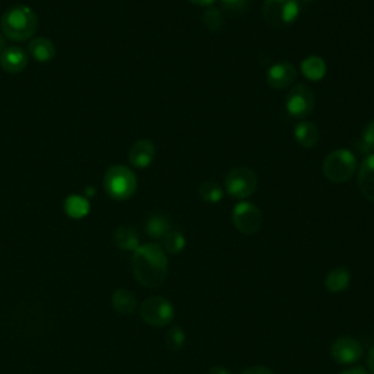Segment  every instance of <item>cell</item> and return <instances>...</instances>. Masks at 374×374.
Returning a JSON list of instances; mask_svg holds the SVG:
<instances>
[{
	"instance_id": "10",
	"label": "cell",
	"mask_w": 374,
	"mask_h": 374,
	"mask_svg": "<svg viewBox=\"0 0 374 374\" xmlns=\"http://www.w3.org/2000/svg\"><path fill=\"white\" fill-rule=\"evenodd\" d=\"M287 113L295 119H304L314 110V94L304 84H295L287 95Z\"/></svg>"
},
{
	"instance_id": "16",
	"label": "cell",
	"mask_w": 374,
	"mask_h": 374,
	"mask_svg": "<svg viewBox=\"0 0 374 374\" xmlns=\"http://www.w3.org/2000/svg\"><path fill=\"white\" fill-rule=\"evenodd\" d=\"M294 139L303 148H314L320 141V131L312 121H302L294 128Z\"/></svg>"
},
{
	"instance_id": "20",
	"label": "cell",
	"mask_w": 374,
	"mask_h": 374,
	"mask_svg": "<svg viewBox=\"0 0 374 374\" xmlns=\"http://www.w3.org/2000/svg\"><path fill=\"white\" fill-rule=\"evenodd\" d=\"M111 306L119 314L129 316L136 310L138 300L132 291L117 290L111 297Z\"/></svg>"
},
{
	"instance_id": "25",
	"label": "cell",
	"mask_w": 374,
	"mask_h": 374,
	"mask_svg": "<svg viewBox=\"0 0 374 374\" xmlns=\"http://www.w3.org/2000/svg\"><path fill=\"white\" fill-rule=\"evenodd\" d=\"M197 193L199 197L207 204H218L224 197V190L215 182H204L201 186H199Z\"/></svg>"
},
{
	"instance_id": "21",
	"label": "cell",
	"mask_w": 374,
	"mask_h": 374,
	"mask_svg": "<svg viewBox=\"0 0 374 374\" xmlns=\"http://www.w3.org/2000/svg\"><path fill=\"white\" fill-rule=\"evenodd\" d=\"M113 238L117 247L121 248V251L124 252H135L136 248L141 246L138 233L132 227H128V226H121L116 229Z\"/></svg>"
},
{
	"instance_id": "14",
	"label": "cell",
	"mask_w": 374,
	"mask_h": 374,
	"mask_svg": "<svg viewBox=\"0 0 374 374\" xmlns=\"http://www.w3.org/2000/svg\"><path fill=\"white\" fill-rule=\"evenodd\" d=\"M357 185L360 193L367 201L374 202V154H370L363 160L358 168Z\"/></svg>"
},
{
	"instance_id": "32",
	"label": "cell",
	"mask_w": 374,
	"mask_h": 374,
	"mask_svg": "<svg viewBox=\"0 0 374 374\" xmlns=\"http://www.w3.org/2000/svg\"><path fill=\"white\" fill-rule=\"evenodd\" d=\"M189 4L192 5H196V6H204V8H208V6H212L215 0H187Z\"/></svg>"
},
{
	"instance_id": "2",
	"label": "cell",
	"mask_w": 374,
	"mask_h": 374,
	"mask_svg": "<svg viewBox=\"0 0 374 374\" xmlns=\"http://www.w3.org/2000/svg\"><path fill=\"white\" fill-rule=\"evenodd\" d=\"M0 25H2V31L8 40L27 41L35 34L38 19L30 6L15 5L4 13Z\"/></svg>"
},
{
	"instance_id": "33",
	"label": "cell",
	"mask_w": 374,
	"mask_h": 374,
	"mask_svg": "<svg viewBox=\"0 0 374 374\" xmlns=\"http://www.w3.org/2000/svg\"><path fill=\"white\" fill-rule=\"evenodd\" d=\"M367 365L371 374H374V345L371 346V350L368 351V357H367Z\"/></svg>"
},
{
	"instance_id": "7",
	"label": "cell",
	"mask_w": 374,
	"mask_h": 374,
	"mask_svg": "<svg viewBox=\"0 0 374 374\" xmlns=\"http://www.w3.org/2000/svg\"><path fill=\"white\" fill-rule=\"evenodd\" d=\"M174 314H176V310H174L172 303L160 295L146 298L141 306L142 320L154 328L168 326L174 320Z\"/></svg>"
},
{
	"instance_id": "22",
	"label": "cell",
	"mask_w": 374,
	"mask_h": 374,
	"mask_svg": "<svg viewBox=\"0 0 374 374\" xmlns=\"http://www.w3.org/2000/svg\"><path fill=\"white\" fill-rule=\"evenodd\" d=\"M145 230L149 237L161 240L168 231H171V224L164 215H153L148 218Z\"/></svg>"
},
{
	"instance_id": "9",
	"label": "cell",
	"mask_w": 374,
	"mask_h": 374,
	"mask_svg": "<svg viewBox=\"0 0 374 374\" xmlns=\"http://www.w3.org/2000/svg\"><path fill=\"white\" fill-rule=\"evenodd\" d=\"M231 216L234 227L246 236H253L259 233L263 226V215L260 209L251 202H238L234 207Z\"/></svg>"
},
{
	"instance_id": "28",
	"label": "cell",
	"mask_w": 374,
	"mask_h": 374,
	"mask_svg": "<svg viewBox=\"0 0 374 374\" xmlns=\"http://www.w3.org/2000/svg\"><path fill=\"white\" fill-rule=\"evenodd\" d=\"M165 343L171 351H180L186 343V334L180 326H172L165 334Z\"/></svg>"
},
{
	"instance_id": "34",
	"label": "cell",
	"mask_w": 374,
	"mask_h": 374,
	"mask_svg": "<svg viewBox=\"0 0 374 374\" xmlns=\"http://www.w3.org/2000/svg\"><path fill=\"white\" fill-rule=\"evenodd\" d=\"M341 374H368V373L363 367H353V368H348L342 371Z\"/></svg>"
},
{
	"instance_id": "30",
	"label": "cell",
	"mask_w": 374,
	"mask_h": 374,
	"mask_svg": "<svg viewBox=\"0 0 374 374\" xmlns=\"http://www.w3.org/2000/svg\"><path fill=\"white\" fill-rule=\"evenodd\" d=\"M241 374H273V371L266 368V367H263V365H255V367L246 368Z\"/></svg>"
},
{
	"instance_id": "27",
	"label": "cell",
	"mask_w": 374,
	"mask_h": 374,
	"mask_svg": "<svg viewBox=\"0 0 374 374\" xmlns=\"http://www.w3.org/2000/svg\"><path fill=\"white\" fill-rule=\"evenodd\" d=\"M357 148L364 155L374 154V120L367 123L361 138L357 141Z\"/></svg>"
},
{
	"instance_id": "19",
	"label": "cell",
	"mask_w": 374,
	"mask_h": 374,
	"mask_svg": "<svg viewBox=\"0 0 374 374\" xmlns=\"http://www.w3.org/2000/svg\"><path fill=\"white\" fill-rule=\"evenodd\" d=\"M350 284H351V273L346 268H335L325 278V287L332 294L343 292L345 290H348Z\"/></svg>"
},
{
	"instance_id": "6",
	"label": "cell",
	"mask_w": 374,
	"mask_h": 374,
	"mask_svg": "<svg viewBox=\"0 0 374 374\" xmlns=\"http://www.w3.org/2000/svg\"><path fill=\"white\" fill-rule=\"evenodd\" d=\"M263 18L272 28H285L300 15V0H265Z\"/></svg>"
},
{
	"instance_id": "36",
	"label": "cell",
	"mask_w": 374,
	"mask_h": 374,
	"mask_svg": "<svg viewBox=\"0 0 374 374\" xmlns=\"http://www.w3.org/2000/svg\"><path fill=\"white\" fill-rule=\"evenodd\" d=\"M304 2H313V0H304Z\"/></svg>"
},
{
	"instance_id": "31",
	"label": "cell",
	"mask_w": 374,
	"mask_h": 374,
	"mask_svg": "<svg viewBox=\"0 0 374 374\" xmlns=\"http://www.w3.org/2000/svg\"><path fill=\"white\" fill-rule=\"evenodd\" d=\"M208 374H233L230 370H227L226 367H221V365H214L208 370Z\"/></svg>"
},
{
	"instance_id": "12",
	"label": "cell",
	"mask_w": 374,
	"mask_h": 374,
	"mask_svg": "<svg viewBox=\"0 0 374 374\" xmlns=\"http://www.w3.org/2000/svg\"><path fill=\"white\" fill-rule=\"evenodd\" d=\"M297 78V69L290 62H280L269 67L266 73L268 85L273 89H285L292 85Z\"/></svg>"
},
{
	"instance_id": "18",
	"label": "cell",
	"mask_w": 374,
	"mask_h": 374,
	"mask_svg": "<svg viewBox=\"0 0 374 374\" xmlns=\"http://www.w3.org/2000/svg\"><path fill=\"white\" fill-rule=\"evenodd\" d=\"M300 70L303 77L312 82H319L326 77V62L319 56H309L306 57L302 65Z\"/></svg>"
},
{
	"instance_id": "13",
	"label": "cell",
	"mask_w": 374,
	"mask_h": 374,
	"mask_svg": "<svg viewBox=\"0 0 374 374\" xmlns=\"http://www.w3.org/2000/svg\"><path fill=\"white\" fill-rule=\"evenodd\" d=\"M155 145L149 139H141L129 149V161L135 168H148L155 158Z\"/></svg>"
},
{
	"instance_id": "5",
	"label": "cell",
	"mask_w": 374,
	"mask_h": 374,
	"mask_svg": "<svg viewBox=\"0 0 374 374\" xmlns=\"http://www.w3.org/2000/svg\"><path fill=\"white\" fill-rule=\"evenodd\" d=\"M325 177L335 185L350 182L357 171V158L348 149H335L329 153L321 165Z\"/></svg>"
},
{
	"instance_id": "3",
	"label": "cell",
	"mask_w": 374,
	"mask_h": 374,
	"mask_svg": "<svg viewBox=\"0 0 374 374\" xmlns=\"http://www.w3.org/2000/svg\"><path fill=\"white\" fill-rule=\"evenodd\" d=\"M11 328L23 338L41 335L45 328V313L35 304L21 303L13 307L11 314Z\"/></svg>"
},
{
	"instance_id": "29",
	"label": "cell",
	"mask_w": 374,
	"mask_h": 374,
	"mask_svg": "<svg viewBox=\"0 0 374 374\" xmlns=\"http://www.w3.org/2000/svg\"><path fill=\"white\" fill-rule=\"evenodd\" d=\"M221 4L224 5L229 12L233 13H241L247 9L248 0H221Z\"/></svg>"
},
{
	"instance_id": "11",
	"label": "cell",
	"mask_w": 374,
	"mask_h": 374,
	"mask_svg": "<svg viewBox=\"0 0 374 374\" xmlns=\"http://www.w3.org/2000/svg\"><path fill=\"white\" fill-rule=\"evenodd\" d=\"M331 356L338 364L350 365L361 360L363 345L353 336H341L332 343Z\"/></svg>"
},
{
	"instance_id": "17",
	"label": "cell",
	"mask_w": 374,
	"mask_h": 374,
	"mask_svg": "<svg viewBox=\"0 0 374 374\" xmlns=\"http://www.w3.org/2000/svg\"><path fill=\"white\" fill-rule=\"evenodd\" d=\"M28 52L31 57L40 63H47L50 60H53L56 56V47L52 43V40L44 38V37H37L30 41Z\"/></svg>"
},
{
	"instance_id": "24",
	"label": "cell",
	"mask_w": 374,
	"mask_h": 374,
	"mask_svg": "<svg viewBox=\"0 0 374 374\" xmlns=\"http://www.w3.org/2000/svg\"><path fill=\"white\" fill-rule=\"evenodd\" d=\"M161 247L165 253L170 255H179L185 251L186 247V238L180 231H168L161 238Z\"/></svg>"
},
{
	"instance_id": "35",
	"label": "cell",
	"mask_w": 374,
	"mask_h": 374,
	"mask_svg": "<svg viewBox=\"0 0 374 374\" xmlns=\"http://www.w3.org/2000/svg\"><path fill=\"white\" fill-rule=\"evenodd\" d=\"M4 50H5V38L2 34H0V55L4 53Z\"/></svg>"
},
{
	"instance_id": "4",
	"label": "cell",
	"mask_w": 374,
	"mask_h": 374,
	"mask_svg": "<svg viewBox=\"0 0 374 374\" xmlns=\"http://www.w3.org/2000/svg\"><path fill=\"white\" fill-rule=\"evenodd\" d=\"M138 189L135 172L124 165H111L104 174V190L114 201H128Z\"/></svg>"
},
{
	"instance_id": "26",
	"label": "cell",
	"mask_w": 374,
	"mask_h": 374,
	"mask_svg": "<svg viewBox=\"0 0 374 374\" xmlns=\"http://www.w3.org/2000/svg\"><path fill=\"white\" fill-rule=\"evenodd\" d=\"M202 22L211 33H218L224 27V15L215 6H208L202 15Z\"/></svg>"
},
{
	"instance_id": "8",
	"label": "cell",
	"mask_w": 374,
	"mask_h": 374,
	"mask_svg": "<svg viewBox=\"0 0 374 374\" xmlns=\"http://www.w3.org/2000/svg\"><path fill=\"white\" fill-rule=\"evenodd\" d=\"M256 189L258 177L253 170L247 167H236L227 174L226 190L231 197L244 201V199L251 197Z\"/></svg>"
},
{
	"instance_id": "23",
	"label": "cell",
	"mask_w": 374,
	"mask_h": 374,
	"mask_svg": "<svg viewBox=\"0 0 374 374\" xmlns=\"http://www.w3.org/2000/svg\"><path fill=\"white\" fill-rule=\"evenodd\" d=\"M65 211L70 218L75 219H81L88 215L89 212V204L85 197L78 196V194H72L66 199L65 202Z\"/></svg>"
},
{
	"instance_id": "15",
	"label": "cell",
	"mask_w": 374,
	"mask_h": 374,
	"mask_svg": "<svg viewBox=\"0 0 374 374\" xmlns=\"http://www.w3.org/2000/svg\"><path fill=\"white\" fill-rule=\"evenodd\" d=\"M28 65V55L21 47L5 48L0 55V67L8 73H19Z\"/></svg>"
},
{
	"instance_id": "1",
	"label": "cell",
	"mask_w": 374,
	"mask_h": 374,
	"mask_svg": "<svg viewBox=\"0 0 374 374\" xmlns=\"http://www.w3.org/2000/svg\"><path fill=\"white\" fill-rule=\"evenodd\" d=\"M132 270L141 285L161 287L168 275V259L163 247L155 243L139 246L132 256Z\"/></svg>"
}]
</instances>
